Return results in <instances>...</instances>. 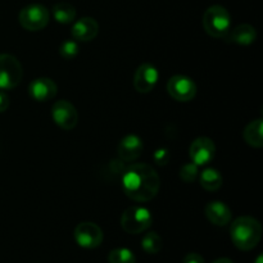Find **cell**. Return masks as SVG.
I'll list each match as a JSON object with an SVG mask.
<instances>
[{
    "label": "cell",
    "instance_id": "10",
    "mask_svg": "<svg viewBox=\"0 0 263 263\" xmlns=\"http://www.w3.org/2000/svg\"><path fill=\"white\" fill-rule=\"evenodd\" d=\"M216 153V145L213 143L212 139L205 138H197L192 143L189 149L190 159L194 164L199 166H205L210 163L213 158H215Z\"/></svg>",
    "mask_w": 263,
    "mask_h": 263
},
{
    "label": "cell",
    "instance_id": "23",
    "mask_svg": "<svg viewBox=\"0 0 263 263\" xmlns=\"http://www.w3.org/2000/svg\"><path fill=\"white\" fill-rule=\"evenodd\" d=\"M180 177H181L182 181L187 182V184H189V182L195 181V179L198 177L197 164H194L193 162L184 164V166L181 167V170H180Z\"/></svg>",
    "mask_w": 263,
    "mask_h": 263
},
{
    "label": "cell",
    "instance_id": "2",
    "mask_svg": "<svg viewBox=\"0 0 263 263\" xmlns=\"http://www.w3.org/2000/svg\"><path fill=\"white\" fill-rule=\"evenodd\" d=\"M231 240L240 251H251L256 248L262 238V226L256 218L243 216L236 218L230 229Z\"/></svg>",
    "mask_w": 263,
    "mask_h": 263
},
{
    "label": "cell",
    "instance_id": "6",
    "mask_svg": "<svg viewBox=\"0 0 263 263\" xmlns=\"http://www.w3.org/2000/svg\"><path fill=\"white\" fill-rule=\"evenodd\" d=\"M49 10L41 4H31L23 8L20 12L21 26L28 31H40L49 23Z\"/></svg>",
    "mask_w": 263,
    "mask_h": 263
},
{
    "label": "cell",
    "instance_id": "19",
    "mask_svg": "<svg viewBox=\"0 0 263 263\" xmlns=\"http://www.w3.org/2000/svg\"><path fill=\"white\" fill-rule=\"evenodd\" d=\"M53 17L62 25L73 22L76 18V9L69 3H58L53 7Z\"/></svg>",
    "mask_w": 263,
    "mask_h": 263
},
{
    "label": "cell",
    "instance_id": "11",
    "mask_svg": "<svg viewBox=\"0 0 263 263\" xmlns=\"http://www.w3.org/2000/svg\"><path fill=\"white\" fill-rule=\"evenodd\" d=\"M159 79V72L153 64L144 63L138 67L134 76V87L138 92L148 94L156 87Z\"/></svg>",
    "mask_w": 263,
    "mask_h": 263
},
{
    "label": "cell",
    "instance_id": "1",
    "mask_svg": "<svg viewBox=\"0 0 263 263\" xmlns=\"http://www.w3.org/2000/svg\"><path fill=\"white\" fill-rule=\"evenodd\" d=\"M159 187L161 179L151 164H131L123 174V193L135 202H149L158 194Z\"/></svg>",
    "mask_w": 263,
    "mask_h": 263
},
{
    "label": "cell",
    "instance_id": "13",
    "mask_svg": "<svg viewBox=\"0 0 263 263\" xmlns=\"http://www.w3.org/2000/svg\"><path fill=\"white\" fill-rule=\"evenodd\" d=\"M98 33H99V23L91 17L80 18L71 28L72 37L82 43L94 40Z\"/></svg>",
    "mask_w": 263,
    "mask_h": 263
},
{
    "label": "cell",
    "instance_id": "7",
    "mask_svg": "<svg viewBox=\"0 0 263 263\" xmlns=\"http://www.w3.org/2000/svg\"><path fill=\"white\" fill-rule=\"evenodd\" d=\"M167 91L177 102H190L197 95V85L189 77L176 74L167 82Z\"/></svg>",
    "mask_w": 263,
    "mask_h": 263
},
{
    "label": "cell",
    "instance_id": "18",
    "mask_svg": "<svg viewBox=\"0 0 263 263\" xmlns=\"http://www.w3.org/2000/svg\"><path fill=\"white\" fill-rule=\"evenodd\" d=\"M199 182L200 186L207 192H216L222 186L223 179L216 168H207L200 174Z\"/></svg>",
    "mask_w": 263,
    "mask_h": 263
},
{
    "label": "cell",
    "instance_id": "3",
    "mask_svg": "<svg viewBox=\"0 0 263 263\" xmlns=\"http://www.w3.org/2000/svg\"><path fill=\"white\" fill-rule=\"evenodd\" d=\"M203 27L215 39H222L230 32L231 17L228 9L221 5H212L203 14Z\"/></svg>",
    "mask_w": 263,
    "mask_h": 263
},
{
    "label": "cell",
    "instance_id": "22",
    "mask_svg": "<svg viewBox=\"0 0 263 263\" xmlns=\"http://www.w3.org/2000/svg\"><path fill=\"white\" fill-rule=\"evenodd\" d=\"M80 48L77 45L76 41L73 40H67L59 48V54L61 57H63L64 59H73L79 55Z\"/></svg>",
    "mask_w": 263,
    "mask_h": 263
},
{
    "label": "cell",
    "instance_id": "15",
    "mask_svg": "<svg viewBox=\"0 0 263 263\" xmlns=\"http://www.w3.org/2000/svg\"><path fill=\"white\" fill-rule=\"evenodd\" d=\"M205 217L211 223L216 226H226L233 218V212L230 208L220 200H213L205 205Z\"/></svg>",
    "mask_w": 263,
    "mask_h": 263
},
{
    "label": "cell",
    "instance_id": "8",
    "mask_svg": "<svg viewBox=\"0 0 263 263\" xmlns=\"http://www.w3.org/2000/svg\"><path fill=\"white\" fill-rule=\"evenodd\" d=\"M74 240L85 249H95L103 243V231L97 223L81 222L74 229Z\"/></svg>",
    "mask_w": 263,
    "mask_h": 263
},
{
    "label": "cell",
    "instance_id": "16",
    "mask_svg": "<svg viewBox=\"0 0 263 263\" xmlns=\"http://www.w3.org/2000/svg\"><path fill=\"white\" fill-rule=\"evenodd\" d=\"M225 37H228V41L238 44V45H251L256 41L257 31L253 26L243 23V25L236 26Z\"/></svg>",
    "mask_w": 263,
    "mask_h": 263
},
{
    "label": "cell",
    "instance_id": "17",
    "mask_svg": "<svg viewBox=\"0 0 263 263\" xmlns=\"http://www.w3.org/2000/svg\"><path fill=\"white\" fill-rule=\"evenodd\" d=\"M263 123L262 118H257V120L252 121L251 123L247 125L244 128V140L247 144L253 148H262L263 146Z\"/></svg>",
    "mask_w": 263,
    "mask_h": 263
},
{
    "label": "cell",
    "instance_id": "9",
    "mask_svg": "<svg viewBox=\"0 0 263 263\" xmlns=\"http://www.w3.org/2000/svg\"><path fill=\"white\" fill-rule=\"evenodd\" d=\"M51 116H53L55 125L67 131L73 130L79 122V113H77L74 105L64 99L54 103L51 107Z\"/></svg>",
    "mask_w": 263,
    "mask_h": 263
},
{
    "label": "cell",
    "instance_id": "24",
    "mask_svg": "<svg viewBox=\"0 0 263 263\" xmlns=\"http://www.w3.org/2000/svg\"><path fill=\"white\" fill-rule=\"evenodd\" d=\"M154 162H156L157 164H161V166H164V164H167V162H168L170 159V153L167 149H158V151L154 152Z\"/></svg>",
    "mask_w": 263,
    "mask_h": 263
},
{
    "label": "cell",
    "instance_id": "12",
    "mask_svg": "<svg viewBox=\"0 0 263 263\" xmlns=\"http://www.w3.org/2000/svg\"><path fill=\"white\" fill-rule=\"evenodd\" d=\"M58 91V86L51 79L41 77L33 80L28 86V94L36 102H48L53 99Z\"/></svg>",
    "mask_w": 263,
    "mask_h": 263
},
{
    "label": "cell",
    "instance_id": "21",
    "mask_svg": "<svg viewBox=\"0 0 263 263\" xmlns=\"http://www.w3.org/2000/svg\"><path fill=\"white\" fill-rule=\"evenodd\" d=\"M141 247L149 254H157L162 249V239L154 231L146 234L141 240Z\"/></svg>",
    "mask_w": 263,
    "mask_h": 263
},
{
    "label": "cell",
    "instance_id": "14",
    "mask_svg": "<svg viewBox=\"0 0 263 263\" xmlns=\"http://www.w3.org/2000/svg\"><path fill=\"white\" fill-rule=\"evenodd\" d=\"M144 144L139 136L127 135L120 141L117 148L118 157L125 162L136 161L143 154Z\"/></svg>",
    "mask_w": 263,
    "mask_h": 263
},
{
    "label": "cell",
    "instance_id": "5",
    "mask_svg": "<svg viewBox=\"0 0 263 263\" xmlns=\"http://www.w3.org/2000/svg\"><path fill=\"white\" fill-rule=\"evenodd\" d=\"M22 64L15 57L10 54H0V89H14L22 81Z\"/></svg>",
    "mask_w": 263,
    "mask_h": 263
},
{
    "label": "cell",
    "instance_id": "26",
    "mask_svg": "<svg viewBox=\"0 0 263 263\" xmlns=\"http://www.w3.org/2000/svg\"><path fill=\"white\" fill-rule=\"evenodd\" d=\"M8 107H9V98L5 92L0 91V113L5 112Z\"/></svg>",
    "mask_w": 263,
    "mask_h": 263
},
{
    "label": "cell",
    "instance_id": "27",
    "mask_svg": "<svg viewBox=\"0 0 263 263\" xmlns=\"http://www.w3.org/2000/svg\"><path fill=\"white\" fill-rule=\"evenodd\" d=\"M213 263H234V262L229 258H218V259H216Z\"/></svg>",
    "mask_w": 263,
    "mask_h": 263
},
{
    "label": "cell",
    "instance_id": "4",
    "mask_svg": "<svg viewBox=\"0 0 263 263\" xmlns=\"http://www.w3.org/2000/svg\"><path fill=\"white\" fill-rule=\"evenodd\" d=\"M153 222V217L148 208L133 205L122 213L121 226L128 234H140L148 230Z\"/></svg>",
    "mask_w": 263,
    "mask_h": 263
},
{
    "label": "cell",
    "instance_id": "25",
    "mask_svg": "<svg viewBox=\"0 0 263 263\" xmlns=\"http://www.w3.org/2000/svg\"><path fill=\"white\" fill-rule=\"evenodd\" d=\"M182 263H204V259L198 253H189L184 257Z\"/></svg>",
    "mask_w": 263,
    "mask_h": 263
},
{
    "label": "cell",
    "instance_id": "20",
    "mask_svg": "<svg viewBox=\"0 0 263 263\" xmlns=\"http://www.w3.org/2000/svg\"><path fill=\"white\" fill-rule=\"evenodd\" d=\"M109 263H136V257L130 249L115 248L108 254Z\"/></svg>",
    "mask_w": 263,
    "mask_h": 263
},
{
    "label": "cell",
    "instance_id": "28",
    "mask_svg": "<svg viewBox=\"0 0 263 263\" xmlns=\"http://www.w3.org/2000/svg\"><path fill=\"white\" fill-rule=\"evenodd\" d=\"M262 262H263V257H262V254H259V256L257 257L256 263H262Z\"/></svg>",
    "mask_w": 263,
    "mask_h": 263
}]
</instances>
